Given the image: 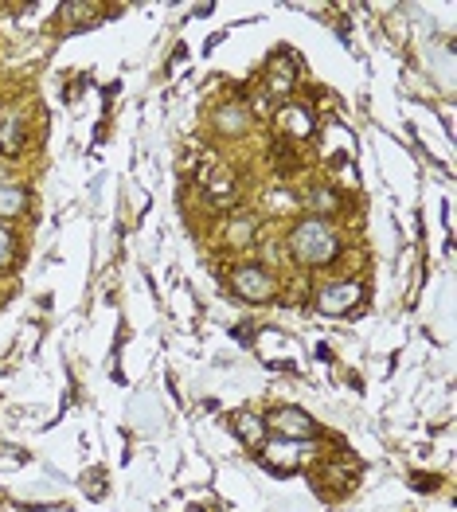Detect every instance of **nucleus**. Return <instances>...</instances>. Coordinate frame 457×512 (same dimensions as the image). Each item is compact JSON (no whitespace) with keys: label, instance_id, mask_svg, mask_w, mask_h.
<instances>
[{"label":"nucleus","instance_id":"obj_1","mask_svg":"<svg viewBox=\"0 0 457 512\" xmlns=\"http://www.w3.org/2000/svg\"><path fill=\"white\" fill-rule=\"evenodd\" d=\"M286 247H290L293 262L321 270V266H333L336 255H340V235H336V227L329 223V219L305 215V219H297V223L290 227Z\"/></svg>","mask_w":457,"mask_h":512},{"label":"nucleus","instance_id":"obj_2","mask_svg":"<svg viewBox=\"0 0 457 512\" xmlns=\"http://www.w3.org/2000/svg\"><path fill=\"white\" fill-rule=\"evenodd\" d=\"M231 290L239 294L243 301H254V305H262V301H270L278 294V282H274V274L266 270V266H235L231 270Z\"/></svg>","mask_w":457,"mask_h":512},{"label":"nucleus","instance_id":"obj_3","mask_svg":"<svg viewBox=\"0 0 457 512\" xmlns=\"http://www.w3.org/2000/svg\"><path fill=\"white\" fill-rule=\"evenodd\" d=\"M274 126H278V137L290 141V145H305L313 133H317V118L305 102H286L278 114H274Z\"/></svg>","mask_w":457,"mask_h":512},{"label":"nucleus","instance_id":"obj_4","mask_svg":"<svg viewBox=\"0 0 457 512\" xmlns=\"http://www.w3.org/2000/svg\"><path fill=\"white\" fill-rule=\"evenodd\" d=\"M305 454H309V450H305V442H297V438H274V442L258 446V462L274 473H297L301 462H305Z\"/></svg>","mask_w":457,"mask_h":512},{"label":"nucleus","instance_id":"obj_5","mask_svg":"<svg viewBox=\"0 0 457 512\" xmlns=\"http://www.w3.org/2000/svg\"><path fill=\"white\" fill-rule=\"evenodd\" d=\"M262 423L274 430L278 438H297V442L317 438V423H313V419H309L301 407H278V411H270Z\"/></svg>","mask_w":457,"mask_h":512},{"label":"nucleus","instance_id":"obj_6","mask_svg":"<svg viewBox=\"0 0 457 512\" xmlns=\"http://www.w3.org/2000/svg\"><path fill=\"white\" fill-rule=\"evenodd\" d=\"M360 301H364V286H360V282H329V286L317 294V309H321L325 317H344V313H352Z\"/></svg>","mask_w":457,"mask_h":512},{"label":"nucleus","instance_id":"obj_7","mask_svg":"<svg viewBox=\"0 0 457 512\" xmlns=\"http://www.w3.org/2000/svg\"><path fill=\"white\" fill-rule=\"evenodd\" d=\"M297 75H301V67L293 59V51H274L270 63H266V90L274 98H286L293 86H297Z\"/></svg>","mask_w":457,"mask_h":512},{"label":"nucleus","instance_id":"obj_8","mask_svg":"<svg viewBox=\"0 0 457 512\" xmlns=\"http://www.w3.org/2000/svg\"><path fill=\"white\" fill-rule=\"evenodd\" d=\"M200 184H204V192L211 196L208 204H231L235 200V176L223 169L219 161H208L200 169Z\"/></svg>","mask_w":457,"mask_h":512},{"label":"nucleus","instance_id":"obj_9","mask_svg":"<svg viewBox=\"0 0 457 512\" xmlns=\"http://www.w3.org/2000/svg\"><path fill=\"white\" fill-rule=\"evenodd\" d=\"M223 239H227L231 251H250L258 243V219L247 212H235L223 227Z\"/></svg>","mask_w":457,"mask_h":512},{"label":"nucleus","instance_id":"obj_10","mask_svg":"<svg viewBox=\"0 0 457 512\" xmlns=\"http://www.w3.org/2000/svg\"><path fill=\"white\" fill-rule=\"evenodd\" d=\"M211 126L219 129L223 137H235V133H243L250 126V114L243 102H227V106H219L215 114H211Z\"/></svg>","mask_w":457,"mask_h":512},{"label":"nucleus","instance_id":"obj_11","mask_svg":"<svg viewBox=\"0 0 457 512\" xmlns=\"http://www.w3.org/2000/svg\"><path fill=\"white\" fill-rule=\"evenodd\" d=\"M24 137H28L24 118H20V114H8V118L0 122V157H20V153H24Z\"/></svg>","mask_w":457,"mask_h":512},{"label":"nucleus","instance_id":"obj_12","mask_svg":"<svg viewBox=\"0 0 457 512\" xmlns=\"http://www.w3.org/2000/svg\"><path fill=\"white\" fill-rule=\"evenodd\" d=\"M28 212V188L20 184H0V223H12Z\"/></svg>","mask_w":457,"mask_h":512},{"label":"nucleus","instance_id":"obj_13","mask_svg":"<svg viewBox=\"0 0 457 512\" xmlns=\"http://www.w3.org/2000/svg\"><path fill=\"white\" fill-rule=\"evenodd\" d=\"M305 208H309V215H317V219H329V215L340 208V192H336V188H325V184H317V188H309Z\"/></svg>","mask_w":457,"mask_h":512},{"label":"nucleus","instance_id":"obj_14","mask_svg":"<svg viewBox=\"0 0 457 512\" xmlns=\"http://www.w3.org/2000/svg\"><path fill=\"white\" fill-rule=\"evenodd\" d=\"M262 430H266V423H262L258 415H247V411L235 415V434H239L247 446H254V450L262 446Z\"/></svg>","mask_w":457,"mask_h":512},{"label":"nucleus","instance_id":"obj_15","mask_svg":"<svg viewBox=\"0 0 457 512\" xmlns=\"http://www.w3.org/2000/svg\"><path fill=\"white\" fill-rule=\"evenodd\" d=\"M12 258H16V235L8 223H0V270H8Z\"/></svg>","mask_w":457,"mask_h":512},{"label":"nucleus","instance_id":"obj_16","mask_svg":"<svg viewBox=\"0 0 457 512\" xmlns=\"http://www.w3.org/2000/svg\"><path fill=\"white\" fill-rule=\"evenodd\" d=\"M415 489H418V493H426V489H438V477H434V473H430V477H426V473H415Z\"/></svg>","mask_w":457,"mask_h":512}]
</instances>
